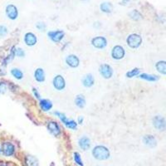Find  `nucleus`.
I'll list each match as a JSON object with an SVG mask.
<instances>
[{"mask_svg":"<svg viewBox=\"0 0 166 166\" xmlns=\"http://www.w3.org/2000/svg\"><path fill=\"white\" fill-rule=\"evenodd\" d=\"M92 155L95 159L106 160L110 158V151L107 147L103 145H97L92 149Z\"/></svg>","mask_w":166,"mask_h":166,"instance_id":"nucleus-1","label":"nucleus"},{"mask_svg":"<svg viewBox=\"0 0 166 166\" xmlns=\"http://www.w3.org/2000/svg\"><path fill=\"white\" fill-rule=\"evenodd\" d=\"M127 45L129 46L130 48L133 49H136L142 43V37L140 35L137 34V33H132L129 35L126 39Z\"/></svg>","mask_w":166,"mask_h":166,"instance_id":"nucleus-2","label":"nucleus"},{"mask_svg":"<svg viewBox=\"0 0 166 166\" xmlns=\"http://www.w3.org/2000/svg\"><path fill=\"white\" fill-rule=\"evenodd\" d=\"M55 115L58 116L61 121H62V123L67 127V128H69V129L72 130H76L77 127V123L73 120H70L68 119L66 116H65L63 113H61V112L56 111L55 112Z\"/></svg>","mask_w":166,"mask_h":166,"instance_id":"nucleus-3","label":"nucleus"},{"mask_svg":"<svg viewBox=\"0 0 166 166\" xmlns=\"http://www.w3.org/2000/svg\"><path fill=\"white\" fill-rule=\"evenodd\" d=\"M100 74L105 79H111L113 76V69L112 67L108 64H102L99 67Z\"/></svg>","mask_w":166,"mask_h":166,"instance_id":"nucleus-4","label":"nucleus"},{"mask_svg":"<svg viewBox=\"0 0 166 166\" xmlns=\"http://www.w3.org/2000/svg\"><path fill=\"white\" fill-rule=\"evenodd\" d=\"M152 122H153V126H154V128L158 130L164 131L165 130V119L161 116H154V118L152 119Z\"/></svg>","mask_w":166,"mask_h":166,"instance_id":"nucleus-5","label":"nucleus"},{"mask_svg":"<svg viewBox=\"0 0 166 166\" xmlns=\"http://www.w3.org/2000/svg\"><path fill=\"white\" fill-rule=\"evenodd\" d=\"M92 45L97 49H104L107 46V40L106 37L97 36L92 39Z\"/></svg>","mask_w":166,"mask_h":166,"instance_id":"nucleus-6","label":"nucleus"},{"mask_svg":"<svg viewBox=\"0 0 166 166\" xmlns=\"http://www.w3.org/2000/svg\"><path fill=\"white\" fill-rule=\"evenodd\" d=\"M126 55V51L124 47L120 45L115 46L111 50V57L115 60H121L125 57Z\"/></svg>","mask_w":166,"mask_h":166,"instance_id":"nucleus-7","label":"nucleus"},{"mask_svg":"<svg viewBox=\"0 0 166 166\" xmlns=\"http://www.w3.org/2000/svg\"><path fill=\"white\" fill-rule=\"evenodd\" d=\"M7 17L11 20H16L18 17V9L14 4H8L5 8Z\"/></svg>","mask_w":166,"mask_h":166,"instance_id":"nucleus-8","label":"nucleus"},{"mask_svg":"<svg viewBox=\"0 0 166 166\" xmlns=\"http://www.w3.org/2000/svg\"><path fill=\"white\" fill-rule=\"evenodd\" d=\"M48 37L51 41L54 42H60L65 37V32L62 30H57V31H50L47 33Z\"/></svg>","mask_w":166,"mask_h":166,"instance_id":"nucleus-9","label":"nucleus"},{"mask_svg":"<svg viewBox=\"0 0 166 166\" xmlns=\"http://www.w3.org/2000/svg\"><path fill=\"white\" fill-rule=\"evenodd\" d=\"M53 87L57 91H62L66 87V82L62 75H57L52 81Z\"/></svg>","mask_w":166,"mask_h":166,"instance_id":"nucleus-10","label":"nucleus"},{"mask_svg":"<svg viewBox=\"0 0 166 166\" xmlns=\"http://www.w3.org/2000/svg\"><path fill=\"white\" fill-rule=\"evenodd\" d=\"M65 62H66V64L67 66H69L70 67H72V68H76L79 66L80 64V59L78 58L77 56L73 54L68 55L66 59H65Z\"/></svg>","mask_w":166,"mask_h":166,"instance_id":"nucleus-11","label":"nucleus"},{"mask_svg":"<svg viewBox=\"0 0 166 166\" xmlns=\"http://www.w3.org/2000/svg\"><path fill=\"white\" fill-rule=\"evenodd\" d=\"M15 147L10 142H5L2 145V153L5 156H11L14 154Z\"/></svg>","mask_w":166,"mask_h":166,"instance_id":"nucleus-12","label":"nucleus"},{"mask_svg":"<svg viewBox=\"0 0 166 166\" xmlns=\"http://www.w3.org/2000/svg\"><path fill=\"white\" fill-rule=\"evenodd\" d=\"M47 130H49V132L52 135L57 137L59 136V135L61 134V130H60V126H58L56 121H50L48 122V124L47 126Z\"/></svg>","mask_w":166,"mask_h":166,"instance_id":"nucleus-13","label":"nucleus"},{"mask_svg":"<svg viewBox=\"0 0 166 166\" xmlns=\"http://www.w3.org/2000/svg\"><path fill=\"white\" fill-rule=\"evenodd\" d=\"M24 42L25 44L28 46V47H32L36 45L37 42V38L36 37V35L32 32H27L24 35Z\"/></svg>","mask_w":166,"mask_h":166,"instance_id":"nucleus-14","label":"nucleus"},{"mask_svg":"<svg viewBox=\"0 0 166 166\" xmlns=\"http://www.w3.org/2000/svg\"><path fill=\"white\" fill-rule=\"evenodd\" d=\"M143 142L144 144L147 146L150 147V148H154L156 146L157 140L155 139V137L151 135H146L143 137Z\"/></svg>","mask_w":166,"mask_h":166,"instance_id":"nucleus-15","label":"nucleus"},{"mask_svg":"<svg viewBox=\"0 0 166 166\" xmlns=\"http://www.w3.org/2000/svg\"><path fill=\"white\" fill-rule=\"evenodd\" d=\"M78 145L82 150H87L89 149L90 146H91V140L87 136L84 135L80 138L78 140Z\"/></svg>","mask_w":166,"mask_h":166,"instance_id":"nucleus-16","label":"nucleus"},{"mask_svg":"<svg viewBox=\"0 0 166 166\" xmlns=\"http://www.w3.org/2000/svg\"><path fill=\"white\" fill-rule=\"evenodd\" d=\"M82 85L84 86L85 87H87V88H90L92 87L95 83V78L94 77L92 76V74H87L85 75L83 78L82 80Z\"/></svg>","mask_w":166,"mask_h":166,"instance_id":"nucleus-17","label":"nucleus"},{"mask_svg":"<svg viewBox=\"0 0 166 166\" xmlns=\"http://www.w3.org/2000/svg\"><path fill=\"white\" fill-rule=\"evenodd\" d=\"M39 105L41 109H42L43 111H49L52 108V107H53L52 102L48 99L40 100Z\"/></svg>","mask_w":166,"mask_h":166,"instance_id":"nucleus-18","label":"nucleus"},{"mask_svg":"<svg viewBox=\"0 0 166 166\" xmlns=\"http://www.w3.org/2000/svg\"><path fill=\"white\" fill-rule=\"evenodd\" d=\"M34 78L37 82H43L45 81V72L42 68H37L34 72Z\"/></svg>","mask_w":166,"mask_h":166,"instance_id":"nucleus-19","label":"nucleus"},{"mask_svg":"<svg viewBox=\"0 0 166 166\" xmlns=\"http://www.w3.org/2000/svg\"><path fill=\"white\" fill-rule=\"evenodd\" d=\"M75 104L78 108H84L86 106V98L83 95H77L75 98Z\"/></svg>","mask_w":166,"mask_h":166,"instance_id":"nucleus-20","label":"nucleus"},{"mask_svg":"<svg viewBox=\"0 0 166 166\" xmlns=\"http://www.w3.org/2000/svg\"><path fill=\"white\" fill-rule=\"evenodd\" d=\"M112 8H113V6L109 2H104L100 5V9L105 13H111L112 12Z\"/></svg>","mask_w":166,"mask_h":166,"instance_id":"nucleus-21","label":"nucleus"},{"mask_svg":"<svg viewBox=\"0 0 166 166\" xmlns=\"http://www.w3.org/2000/svg\"><path fill=\"white\" fill-rule=\"evenodd\" d=\"M26 166H38V160L36 157L32 155H27L25 158Z\"/></svg>","mask_w":166,"mask_h":166,"instance_id":"nucleus-22","label":"nucleus"},{"mask_svg":"<svg viewBox=\"0 0 166 166\" xmlns=\"http://www.w3.org/2000/svg\"><path fill=\"white\" fill-rule=\"evenodd\" d=\"M155 68L158 72L162 75L166 74V62L165 61H159L155 64Z\"/></svg>","mask_w":166,"mask_h":166,"instance_id":"nucleus-23","label":"nucleus"},{"mask_svg":"<svg viewBox=\"0 0 166 166\" xmlns=\"http://www.w3.org/2000/svg\"><path fill=\"white\" fill-rule=\"evenodd\" d=\"M140 78L143 80L148 81V82H156L159 80V77L156 75H151V74H146V73H143V74L139 75Z\"/></svg>","mask_w":166,"mask_h":166,"instance_id":"nucleus-24","label":"nucleus"},{"mask_svg":"<svg viewBox=\"0 0 166 166\" xmlns=\"http://www.w3.org/2000/svg\"><path fill=\"white\" fill-rule=\"evenodd\" d=\"M129 17L130 19L134 20V21H139V20L143 18L142 14L137 9H134V10H132L131 12H130Z\"/></svg>","mask_w":166,"mask_h":166,"instance_id":"nucleus-25","label":"nucleus"},{"mask_svg":"<svg viewBox=\"0 0 166 166\" xmlns=\"http://www.w3.org/2000/svg\"><path fill=\"white\" fill-rule=\"evenodd\" d=\"M11 74L12 75V77L16 78L17 80H21L23 78V73L18 68H12L11 70Z\"/></svg>","mask_w":166,"mask_h":166,"instance_id":"nucleus-26","label":"nucleus"},{"mask_svg":"<svg viewBox=\"0 0 166 166\" xmlns=\"http://www.w3.org/2000/svg\"><path fill=\"white\" fill-rule=\"evenodd\" d=\"M140 70L139 68H134V69L130 70V71L127 72L126 76L128 78H131V77L140 75Z\"/></svg>","mask_w":166,"mask_h":166,"instance_id":"nucleus-27","label":"nucleus"},{"mask_svg":"<svg viewBox=\"0 0 166 166\" xmlns=\"http://www.w3.org/2000/svg\"><path fill=\"white\" fill-rule=\"evenodd\" d=\"M73 158H74L75 162H76L78 165L83 166V162H82V157H81V154H80L79 153L75 152L74 154H73Z\"/></svg>","mask_w":166,"mask_h":166,"instance_id":"nucleus-28","label":"nucleus"},{"mask_svg":"<svg viewBox=\"0 0 166 166\" xmlns=\"http://www.w3.org/2000/svg\"><path fill=\"white\" fill-rule=\"evenodd\" d=\"M36 27H37V29L39 30V31H42V32H44L45 30H46V24H45V22H38L36 24Z\"/></svg>","mask_w":166,"mask_h":166,"instance_id":"nucleus-29","label":"nucleus"},{"mask_svg":"<svg viewBox=\"0 0 166 166\" xmlns=\"http://www.w3.org/2000/svg\"><path fill=\"white\" fill-rule=\"evenodd\" d=\"M7 33V28L3 25H0V37H4Z\"/></svg>","mask_w":166,"mask_h":166,"instance_id":"nucleus-30","label":"nucleus"},{"mask_svg":"<svg viewBox=\"0 0 166 166\" xmlns=\"http://www.w3.org/2000/svg\"><path fill=\"white\" fill-rule=\"evenodd\" d=\"M15 56L19 57H23L25 56V52L22 48H17V50H15Z\"/></svg>","mask_w":166,"mask_h":166,"instance_id":"nucleus-31","label":"nucleus"},{"mask_svg":"<svg viewBox=\"0 0 166 166\" xmlns=\"http://www.w3.org/2000/svg\"><path fill=\"white\" fill-rule=\"evenodd\" d=\"M7 85L4 82H0V94H4L7 92Z\"/></svg>","mask_w":166,"mask_h":166,"instance_id":"nucleus-32","label":"nucleus"},{"mask_svg":"<svg viewBox=\"0 0 166 166\" xmlns=\"http://www.w3.org/2000/svg\"><path fill=\"white\" fill-rule=\"evenodd\" d=\"M32 93H33V95H34V97L37 98V100H40V98H41V96H40L39 92H38V91H37L36 88H32Z\"/></svg>","mask_w":166,"mask_h":166,"instance_id":"nucleus-33","label":"nucleus"},{"mask_svg":"<svg viewBox=\"0 0 166 166\" xmlns=\"http://www.w3.org/2000/svg\"><path fill=\"white\" fill-rule=\"evenodd\" d=\"M83 116H79L78 117V124H82V122H83Z\"/></svg>","mask_w":166,"mask_h":166,"instance_id":"nucleus-34","label":"nucleus"},{"mask_svg":"<svg viewBox=\"0 0 166 166\" xmlns=\"http://www.w3.org/2000/svg\"><path fill=\"white\" fill-rule=\"evenodd\" d=\"M1 153H2V149H0V154H1Z\"/></svg>","mask_w":166,"mask_h":166,"instance_id":"nucleus-35","label":"nucleus"},{"mask_svg":"<svg viewBox=\"0 0 166 166\" xmlns=\"http://www.w3.org/2000/svg\"><path fill=\"white\" fill-rule=\"evenodd\" d=\"M0 166H6V165H0Z\"/></svg>","mask_w":166,"mask_h":166,"instance_id":"nucleus-36","label":"nucleus"}]
</instances>
